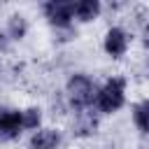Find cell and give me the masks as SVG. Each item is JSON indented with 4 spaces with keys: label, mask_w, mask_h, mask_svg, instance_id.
Wrapping results in <instances>:
<instances>
[{
    "label": "cell",
    "mask_w": 149,
    "mask_h": 149,
    "mask_svg": "<svg viewBox=\"0 0 149 149\" xmlns=\"http://www.w3.org/2000/svg\"><path fill=\"white\" fill-rule=\"evenodd\" d=\"M44 14L49 19L51 26H56L58 30L61 28H70V21L74 16V5L72 2H61V0H51L44 5Z\"/></svg>",
    "instance_id": "3"
},
{
    "label": "cell",
    "mask_w": 149,
    "mask_h": 149,
    "mask_svg": "<svg viewBox=\"0 0 149 149\" xmlns=\"http://www.w3.org/2000/svg\"><path fill=\"white\" fill-rule=\"evenodd\" d=\"M58 144H61V133L54 130V128L37 130L30 137V149H56Z\"/></svg>",
    "instance_id": "6"
},
{
    "label": "cell",
    "mask_w": 149,
    "mask_h": 149,
    "mask_svg": "<svg viewBox=\"0 0 149 149\" xmlns=\"http://www.w3.org/2000/svg\"><path fill=\"white\" fill-rule=\"evenodd\" d=\"M100 12V2L98 0H81L74 5V16L79 21H93Z\"/></svg>",
    "instance_id": "7"
},
{
    "label": "cell",
    "mask_w": 149,
    "mask_h": 149,
    "mask_svg": "<svg viewBox=\"0 0 149 149\" xmlns=\"http://www.w3.org/2000/svg\"><path fill=\"white\" fill-rule=\"evenodd\" d=\"M21 112L19 109H0V140H14L21 133Z\"/></svg>",
    "instance_id": "4"
},
{
    "label": "cell",
    "mask_w": 149,
    "mask_h": 149,
    "mask_svg": "<svg viewBox=\"0 0 149 149\" xmlns=\"http://www.w3.org/2000/svg\"><path fill=\"white\" fill-rule=\"evenodd\" d=\"M133 121L140 133H149V100H142L133 107Z\"/></svg>",
    "instance_id": "8"
},
{
    "label": "cell",
    "mask_w": 149,
    "mask_h": 149,
    "mask_svg": "<svg viewBox=\"0 0 149 149\" xmlns=\"http://www.w3.org/2000/svg\"><path fill=\"white\" fill-rule=\"evenodd\" d=\"M5 47H7V40H5V35L0 33V49H5Z\"/></svg>",
    "instance_id": "12"
},
{
    "label": "cell",
    "mask_w": 149,
    "mask_h": 149,
    "mask_svg": "<svg viewBox=\"0 0 149 149\" xmlns=\"http://www.w3.org/2000/svg\"><path fill=\"white\" fill-rule=\"evenodd\" d=\"M144 44L149 47V26H147V30H144Z\"/></svg>",
    "instance_id": "13"
},
{
    "label": "cell",
    "mask_w": 149,
    "mask_h": 149,
    "mask_svg": "<svg viewBox=\"0 0 149 149\" xmlns=\"http://www.w3.org/2000/svg\"><path fill=\"white\" fill-rule=\"evenodd\" d=\"M68 95H70V102L72 107L77 109H84L88 107L93 100H95V88H93V81L86 77V74H72L70 81H68Z\"/></svg>",
    "instance_id": "2"
},
{
    "label": "cell",
    "mask_w": 149,
    "mask_h": 149,
    "mask_svg": "<svg viewBox=\"0 0 149 149\" xmlns=\"http://www.w3.org/2000/svg\"><path fill=\"white\" fill-rule=\"evenodd\" d=\"M26 30H28V23H26V19H23L21 14H14V16H9L7 33H9V37H12V40H21V37L26 35Z\"/></svg>",
    "instance_id": "9"
},
{
    "label": "cell",
    "mask_w": 149,
    "mask_h": 149,
    "mask_svg": "<svg viewBox=\"0 0 149 149\" xmlns=\"http://www.w3.org/2000/svg\"><path fill=\"white\" fill-rule=\"evenodd\" d=\"M95 126H98V121L91 114L81 112L79 119H77V123H74V133L77 135H91V133H95Z\"/></svg>",
    "instance_id": "10"
},
{
    "label": "cell",
    "mask_w": 149,
    "mask_h": 149,
    "mask_svg": "<svg viewBox=\"0 0 149 149\" xmlns=\"http://www.w3.org/2000/svg\"><path fill=\"white\" fill-rule=\"evenodd\" d=\"M126 49H128V37H126V33H123L121 28H109L107 35H105V51H107L109 56L119 58V56L126 54Z\"/></svg>",
    "instance_id": "5"
},
{
    "label": "cell",
    "mask_w": 149,
    "mask_h": 149,
    "mask_svg": "<svg viewBox=\"0 0 149 149\" xmlns=\"http://www.w3.org/2000/svg\"><path fill=\"white\" fill-rule=\"evenodd\" d=\"M40 121H42V114H40L37 107H28V109L21 112V126H23V128L35 130V128L40 126Z\"/></svg>",
    "instance_id": "11"
},
{
    "label": "cell",
    "mask_w": 149,
    "mask_h": 149,
    "mask_svg": "<svg viewBox=\"0 0 149 149\" xmlns=\"http://www.w3.org/2000/svg\"><path fill=\"white\" fill-rule=\"evenodd\" d=\"M123 93H126V81H123L121 77L109 79V81L98 91V95H95V105H98V109L105 112V114L116 112V109L123 105V98H126Z\"/></svg>",
    "instance_id": "1"
}]
</instances>
